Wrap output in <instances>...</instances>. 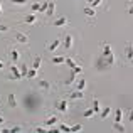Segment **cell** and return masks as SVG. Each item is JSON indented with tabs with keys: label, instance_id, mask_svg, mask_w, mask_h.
Wrapping results in <instances>:
<instances>
[{
	"label": "cell",
	"instance_id": "cell-2",
	"mask_svg": "<svg viewBox=\"0 0 133 133\" xmlns=\"http://www.w3.org/2000/svg\"><path fill=\"white\" fill-rule=\"evenodd\" d=\"M7 59L10 64H19L20 62V51L17 45H9L7 49Z\"/></svg>",
	"mask_w": 133,
	"mask_h": 133
},
{
	"label": "cell",
	"instance_id": "cell-17",
	"mask_svg": "<svg viewBox=\"0 0 133 133\" xmlns=\"http://www.w3.org/2000/svg\"><path fill=\"white\" fill-rule=\"evenodd\" d=\"M41 66H42V57H41V56H36V57H34V61H32V66H30V68H34V69H37V71H39Z\"/></svg>",
	"mask_w": 133,
	"mask_h": 133
},
{
	"label": "cell",
	"instance_id": "cell-25",
	"mask_svg": "<svg viewBox=\"0 0 133 133\" xmlns=\"http://www.w3.org/2000/svg\"><path fill=\"white\" fill-rule=\"evenodd\" d=\"M10 32V27L7 25V24H2L0 22V36H5V34Z\"/></svg>",
	"mask_w": 133,
	"mask_h": 133
},
{
	"label": "cell",
	"instance_id": "cell-15",
	"mask_svg": "<svg viewBox=\"0 0 133 133\" xmlns=\"http://www.w3.org/2000/svg\"><path fill=\"white\" fill-rule=\"evenodd\" d=\"M9 68H10V72H12V76L15 78V81L22 79V74H20V71H19V66H17V64H10Z\"/></svg>",
	"mask_w": 133,
	"mask_h": 133
},
{
	"label": "cell",
	"instance_id": "cell-18",
	"mask_svg": "<svg viewBox=\"0 0 133 133\" xmlns=\"http://www.w3.org/2000/svg\"><path fill=\"white\" fill-rule=\"evenodd\" d=\"M76 89H79V91L86 89V79L84 78H79L78 81H76Z\"/></svg>",
	"mask_w": 133,
	"mask_h": 133
},
{
	"label": "cell",
	"instance_id": "cell-27",
	"mask_svg": "<svg viewBox=\"0 0 133 133\" xmlns=\"http://www.w3.org/2000/svg\"><path fill=\"white\" fill-rule=\"evenodd\" d=\"M36 76H37V69L30 68L29 71H27V76H25V78H27V79H34V78H36Z\"/></svg>",
	"mask_w": 133,
	"mask_h": 133
},
{
	"label": "cell",
	"instance_id": "cell-28",
	"mask_svg": "<svg viewBox=\"0 0 133 133\" xmlns=\"http://www.w3.org/2000/svg\"><path fill=\"white\" fill-rule=\"evenodd\" d=\"M93 115H96L93 108H88V110H84V111H83V118H91Z\"/></svg>",
	"mask_w": 133,
	"mask_h": 133
},
{
	"label": "cell",
	"instance_id": "cell-38",
	"mask_svg": "<svg viewBox=\"0 0 133 133\" xmlns=\"http://www.w3.org/2000/svg\"><path fill=\"white\" fill-rule=\"evenodd\" d=\"M47 5H49V2H44V3H42V5H41V9H39V12H41V14H44V12H45V10H47Z\"/></svg>",
	"mask_w": 133,
	"mask_h": 133
},
{
	"label": "cell",
	"instance_id": "cell-12",
	"mask_svg": "<svg viewBox=\"0 0 133 133\" xmlns=\"http://www.w3.org/2000/svg\"><path fill=\"white\" fill-rule=\"evenodd\" d=\"M83 12L86 14V17L89 19V22H94V20H96V9H93V7H84Z\"/></svg>",
	"mask_w": 133,
	"mask_h": 133
},
{
	"label": "cell",
	"instance_id": "cell-13",
	"mask_svg": "<svg viewBox=\"0 0 133 133\" xmlns=\"http://www.w3.org/2000/svg\"><path fill=\"white\" fill-rule=\"evenodd\" d=\"M56 123H59V116H56V115H51V116H47L44 120V125L47 128H51V127H54Z\"/></svg>",
	"mask_w": 133,
	"mask_h": 133
},
{
	"label": "cell",
	"instance_id": "cell-40",
	"mask_svg": "<svg viewBox=\"0 0 133 133\" xmlns=\"http://www.w3.org/2000/svg\"><path fill=\"white\" fill-rule=\"evenodd\" d=\"M128 121H133V108L128 111Z\"/></svg>",
	"mask_w": 133,
	"mask_h": 133
},
{
	"label": "cell",
	"instance_id": "cell-4",
	"mask_svg": "<svg viewBox=\"0 0 133 133\" xmlns=\"http://www.w3.org/2000/svg\"><path fill=\"white\" fill-rule=\"evenodd\" d=\"M49 24H51L52 27H57V29H62V27H68V25H71V20H69L66 15H59V17H56V19H52Z\"/></svg>",
	"mask_w": 133,
	"mask_h": 133
},
{
	"label": "cell",
	"instance_id": "cell-37",
	"mask_svg": "<svg viewBox=\"0 0 133 133\" xmlns=\"http://www.w3.org/2000/svg\"><path fill=\"white\" fill-rule=\"evenodd\" d=\"M101 3H103V0H93V2H91V7H93V9H96V7H99Z\"/></svg>",
	"mask_w": 133,
	"mask_h": 133
},
{
	"label": "cell",
	"instance_id": "cell-33",
	"mask_svg": "<svg viewBox=\"0 0 133 133\" xmlns=\"http://www.w3.org/2000/svg\"><path fill=\"white\" fill-rule=\"evenodd\" d=\"M81 130H83V125H81V123H76L74 127H71V130H69V131L76 133V131H81Z\"/></svg>",
	"mask_w": 133,
	"mask_h": 133
},
{
	"label": "cell",
	"instance_id": "cell-6",
	"mask_svg": "<svg viewBox=\"0 0 133 133\" xmlns=\"http://www.w3.org/2000/svg\"><path fill=\"white\" fill-rule=\"evenodd\" d=\"M14 41L20 45H29V34L22 30H14Z\"/></svg>",
	"mask_w": 133,
	"mask_h": 133
},
{
	"label": "cell",
	"instance_id": "cell-31",
	"mask_svg": "<svg viewBox=\"0 0 133 133\" xmlns=\"http://www.w3.org/2000/svg\"><path fill=\"white\" fill-rule=\"evenodd\" d=\"M64 64H68V68H69V69H72V68L76 66V62H74V59H72V57H66Z\"/></svg>",
	"mask_w": 133,
	"mask_h": 133
},
{
	"label": "cell",
	"instance_id": "cell-22",
	"mask_svg": "<svg viewBox=\"0 0 133 133\" xmlns=\"http://www.w3.org/2000/svg\"><path fill=\"white\" fill-rule=\"evenodd\" d=\"M66 57H62V56H52L51 57V62L52 64H64Z\"/></svg>",
	"mask_w": 133,
	"mask_h": 133
},
{
	"label": "cell",
	"instance_id": "cell-23",
	"mask_svg": "<svg viewBox=\"0 0 133 133\" xmlns=\"http://www.w3.org/2000/svg\"><path fill=\"white\" fill-rule=\"evenodd\" d=\"M12 5H17V7H25L29 3V0H9Z\"/></svg>",
	"mask_w": 133,
	"mask_h": 133
},
{
	"label": "cell",
	"instance_id": "cell-10",
	"mask_svg": "<svg viewBox=\"0 0 133 133\" xmlns=\"http://www.w3.org/2000/svg\"><path fill=\"white\" fill-rule=\"evenodd\" d=\"M62 44V39L59 37V39H56V41H52V42H49L47 44V47H45V52H49V54H52V52H56L59 49V45Z\"/></svg>",
	"mask_w": 133,
	"mask_h": 133
},
{
	"label": "cell",
	"instance_id": "cell-24",
	"mask_svg": "<svg viewBox=\"0 0 133 133\" xmlns=\"http://www.w3.org/2000/svg\"><path fill=\"white\" fill-rule=\"evenodd\" d=\"M110 113H111V108H110V106H104V108H101V111H99V116L104 120V118H106Z\"/></svg>",
	"mask_w": 133,
	"mask_h": 133
},
{
	"label": "cell",
	"instance_id": "cell-7",
	"mask_svg": "<svg viewBox=\"0 0 133 133\" xmlns=\"http://www.w3.org/2000/svg\"><path fill=\"white\" fill-rule=\"evenodd\" d=\"M37 22H39V17L36 14H24L22 20H20V24H24V25H36Z\"/></svg>",
	"mask_w": 133,
	"mask_h": 133
},
{
	"label": "cell",
	"instance_id": "cell-44",
	"mask_svg": "<svg viewBox=\"0 0 133 133\" xmlns=\"http://www.w3.org/2000/svg\"><path fill=\"white\" fill-rule=\"evenodd\" d=\"M130 64H131V66H133V57H131V59H130Z\"/></svg>",
	"mask_w": 133,
	"mask_h": 133
},
{
	"label": "cell",
	"instance_id": "cell-45",
	"mask_svg": "<svg viewBox=\"0 0 133 133\" xmlns=\"http://www.w3.org/2000/svg\"><path fill=\"white\" fill-rule=\"evenodd\" d=\"M91 2H93V0H88V3H89V5H91Z\"/></svg>",
	"mask_w": 133,
	"mask_h": 133
},
{
	"label": "cell",
	"instance_id": "cell-1",
	"mask_svg": "<svg viewBox=\"0 0 133 133\" xmlns=\"http://www.w3.org/2000/svg\"><path fill=\"white\" fill-rule=\"evenodd\" d=\"M101 57L106 59L108 66H115L116 64V57H115V52H113V47H111L108 42H101Z\"/></svg>",
	"mask_w": 133,
	"mask_h": 133
},
{
	"label": "cell",
	"instance_id": "cell-30",
	"mask_svg": "<svg viewBox=\"0 0 133 133\" xmlns=\"http://www.w3.org/2000/svg\"><path fill=\"white\" fill-rule=\"evenodd\" d=\"M121 118H123V111H121V108H118L115 111V121H121Z\"/></svg>",
	"mask_w": 133,
	"mask_h": 133
},
{
	"label": "cell",
	"instance_id": "cell-29",
	"mask_svg": "<svg viewBox=\"0 0 133 133\" xmlns=\"http://www.w3.org/2000/svg\"><path fill=\"white\" fill-rule=\"evenodd\" d=\"M9 131L10 133H20V131H24V127H20V125H14L12 128H9Z\"/></svg>",
	"mask_w": 133,
	"mask_h": 133
},
{
	"label": "cell",
	"instance_id": "cell-11",
	"mask_svg": "<svg viewBox=\"0 0 133 133\" xmlns=\"http://www.w3.org/2000/svg\"><path fill=\"white\" fill-rule=\"evenodd\" d=\"M37 88H39L41 91H44V93H51L52 84L49 81H45V79H37Z\"/></svg>",
	"mask_w": 133,
	"mask_h": 133
},
{
	"label": "cell",
	"instance_id": "cell-8",
	"mask_svg": "<svg viewBox=\"0 0 133 133\" xmlns=\"http://www.w3.org/2000/svg\"><path fill=\"white\" fill-rule=\"evenodd\" d=\"M66 98H68L69 101H83L86 96H84V91L76 89V91H71V93H68V94H66Z\"/></svg>",
	"mask_w": 133,
	"mask_h": 133
},
{
	"label": "cell",
	"instance_id": "cell-35",
	"mask_svg": "<svg viewBox=\"0 0 133 133\" xmlns=\"http://www.w3.org/2000/svg\"><path fill=\"white\" fill-rule=\"evenodd\" d=\"M71 71H72V72H74V74H83V68H81V66H78V64H76V66H74V68H72V69H71Z\"/></svg>",
	"mask_w": 133,
	"mask_h": 133
},
{
	"label": "cell",
	"instance_id": "cell-39",
	"mask_svg": "<svg viewBox=\"0 0 133 133\" xmlns=\"http://www.w3.org/2000/svg\"><path fill=\"white\" fill-rule=\"evenodd\" d=\"M69 130H71V127H68V125H64V123L59 127V131H69Z\"/></svg>",
	"mask_w": 133,
	"mask_h": 133
},
{
	"label": "cell",
	"instance_id": "cell-32",
	"mask_svg": "<svg viewBox=\"0 0 133 133\" xmlns=\"http://www.w3.org/2000/svg\"><path fill=\"white\" fill-rule=\"evenodd\" d=\"M34 131H37V133L47 131V127H45V125H37V127H34Z\"/></svg>",
	"mask_w": 133,
	"mask_h": 133
},
{
	"label": "cell",
	"instance_id": "cell-21",
	"mask_svg": "<svg viewBox=\"0 0 133 133\" xmlns=\"http://www.w3.org/2000/svg\"><path fill=\"white\" fill-rule=\"evenodd\" d=\"M76 76H78V74H74V72L71 71V74H69V78H68V79L64 81V86H72V84H74V81H76Z\"/></svg>",
	"mask_w": 133,
	"mask_h": 133
},
{
	"label": "cell",
	"instance_id": "cell-14",
	"mask_svg": "<svg viewBox=\"0 0 133 133\" xmlns=\"http://www.w3.org/2000/svg\"><path fill=\"white\" fill-rule=\"evenodd\" d=\"M133 57V42H127L125 44V59L130 61Z\"/></svg>",
	"mask_w": 133,
	"mask_h": 133
},
{
	"label": "cell",
	"instance_id": "cell-9",
	"mask_svg": "<svg viewBox=\"0 0 133 133\" xmlns=\"http://www.w3.org/2000/svg\"><path fill=\"white\" fill-rule=\"evenodd\" d=\"M54 12H56V2H49L47 10L44 12V19H45V22H49V20L54 17Z\"/></svg>",
	"mask_w": 133,
	"mask_h": 133
},
{
	"label": "cell",
	"instance_id": "cell-34",
	"mask_svg": "<svg viewBox=\"0 0 133 133\" xmlns=\"http://www.w3.org/2000/svg\"><path fill=\"white\" fill-rule=\"evenodd\" d=\"M39 9H41V3H39V2L30 3V10H32V12H39Z\"/></svg>",
	"mask_w": 133,
	"mask_h": 133
},
{
	"label": "cell",
	"instance_id": "cell-26",
	"mask_svg": "<svg viewBox=\"0 0 133 133\" xmlns=\"http://www.w3.org/2000/svg\"><path fill=\"white\" fill-rule=\"evenodd\" d=\"M20 74H22V78H25L27 76V71H29V68H27V62H20Z\"/></svg>",
	"mask_w": 133,
	"mask_h": 133
},
{
	"label": "cell",
	"instance_id": "cell-16",
	"mask_svg": "<svg viewBox=\"0 0 133 133\" xmlns=\"http://www.w3.org/2000/svg\"><path fill=\"white\" fill-rule=\"evenodd\" d=\"M7 104H9V108H17L19 106V103H17V98H15V94H9L7 96Z\"/></svg>",
	"mask_w": 133,
	"mask_h": 133
},
{
	"label": "cell",
	"instance_id": "cell-5",
	"mask_svg": "<svg viewBox=\"0 0 133 133\" xmlns=\"http://www.w3.org/2000/svg\"><path fill=\"white\" fill-rule=\"evenodd\" d=\"M61 39H62V45H64L66 51H72V49H74V42H76V41H74V34H72V32H66Z\"/></svg>",
	"mask_w": 133,
	"mask_h": 133
},
{
	"label": "cell",
	"instance_id": "cell-36",
	"mask_svg": "<svg viewBox=\"0 0 133 133\" xmlns=\"http://www.w3.org/2000/svg\"><path fill=\"white\" fill-rule=\"evenodd\" d=\"M127 14L133 15V2H127Z\"/></svg>",
	"mask_w": 133,
	"mask_h": 133
},
{
	"label": "cell",
	"instance_id": "cell-43",
	"mask_svg": "<svg viewBox=\"0 0 133 133\" xmlns=\"http://www.w3.org/2000/svg\"><path fill=\"white\" fill-rule=\"evenodd\" d=\"M3 15V7H2V2H0V17Z\"/></svg>",
	"mask_w": 133,
	"mask_h": 133
},
{
	"label": "cell",
	"instance_id": "cell-19",
	"mask_svg": "<svg viewBox=\"0 0 133 133\" xmlns=\"http://www.w3.org/2000/svg\"><path fill=\"white\" fill-rule=\"evenodd\" d=\"M91 108L94 110V113H99V111H101V106H99V99H98V98H93V101H91Z\"/></svg>",
	"mask_w": 133,
	"mask_h": 133
},
{
	"label": "cell",
	"instance_id": "cell-42",
	"mask_svg": "<svg viewBox=\"0 0 133 133\" xmlns=\"http://www.w3.org/2000/svg\"><path fill=\"white\" fill-rule=\"evenodd\" d=\"M3 123H5V118H3L2 115H0V125H3Z\"/></svg>",
	"mask_w": 133,
	"mask_h": 133
},
{
	"label": "cell",
	"instance_id": "cell-46",
	"mask_svg": "<svg viewBox=\"0 0 133 133\" xmlns=\"http://www.w3.org/2000/svg\"><path fill=\"white\" fill-rule=\"evenodd\" d=\"M0 103H2V98H0Z\"/></svg>",
	"mask_w": 133,
	"mask_h": 133
},
{
	"label": "cell",
	"instance_id": "cell-3",
	"mask_svg": "<svg viewBox=\"0 0 133 133\" xmlns=\"http://www.w3.org/2000/svg\"><path fill=\"white\" fill-rule=\"evenodd\" d=\"M54 108H56V110H57L61 115H68V113H69V108H71V106H69V99H68L66 96L56 99V101H54Z\"/></svg>",
	"mask_w": 133,
	"mask_h": 133
},
{
	"label": "cell",
	"instance_id": "cell-20",
	"mask_svg": "<svg viewBox=\"0 0 133 133\" xmlns=\"http://www.w3.org/2000/svg\"><path fill=\"white\" fill-rule=\"evenodd\" d=\"M113 130L115 131H127V128H125V125L121 121H113Z\"/></svg>",
	"mask_w": 133,
	"mask_h": 133
},
{
	"label": "cell",
	"instance_id": "cell-41",
	"mask_svg": "<svg viewBox=\"0 0 133 133\" xmlns=\"http://www.w3.org/2000/svg\"><path fill=\"white\" fill-rule=\"evenodd\" d=\"M2 69H5V61L0 59V71H2Z\"/></svg>",
	"mask_w": 133,
	"mask_h": 133
}]
</instances>
